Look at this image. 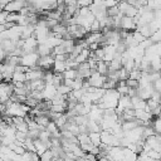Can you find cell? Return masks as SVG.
Here are the masks:
<instances>
[{
  "mask_svg": "<svg viewBox=\"0 0 161 161\" xmlns=\"http://www.w3.org/2000/svg\"><path fill=\"white\" fill-rule=\"evenodd\" d=\"M121 29H122V30H126V31L136 30V29H137L136 19L132 18V16L123 15V16H122V20H121Z\"/></svg>",
  "mask_w": 161,
  "mask_h": 161,
  "instance_id": "obj_4",
  "label": "cell"
},
{
  "mask_svg": "<svg viewBox=\"0 0 161 161\" xmlns=\"http://www.w3.org/2000/svg\"><path fill=\"white\" fill-rule=\"evenodd\" d=\"M39 133H40V130H29L28 136L31 137L33 140H35V138H39Z\"/></svg>",
  "mask_w": 161,
  "mask_h": 161,
  "instance_id": "obj_41",
  "label": "cell"
},
{
  "mask_svg": "<svg viewBox=\"0 0 161 161\" xmlns=\"http://www.w3.org/2000/svg\"><path fill=\"white\" fill-rule=\"evenodd\" d=\"M36 53L39 54V57H45V55H52L53 53V48H50L48 44H39L36 48Z\"/></svg>",
  "mask_w": 161,
  "mask_h": 161,
  "instance_id": "obj_9",
  "label": "cell"
},
{
  "mask_svg": "<svg viewBox=\"0 0 161 161\" xmlns=\"http://www.w3.org/2000/svg\"><path fill=\"white\" fill-rule=\"evenodd\" d=\"M73 82H74V79H64V84H67V86H69V87H72L73 86Z\"/></svg>",
  "mask_w": 161,
  "mask_h": 161,
  "instance_id": "obj_45",
  "label": "cell"
},
{
  "mask_svg": "<svg viewBox=\"0 0 161 161\" xmlns=\"http://www.w3.org/2000/svg\"><path fill=\"white\" fill-rule=\"evenodd\" d=\"M53 78H54V72L52 70H45V74H44V82L47 84H53Z\"/></svg>",
  "mask_w": 161,
  "mask_h": 161,
  "instance_id": "obj_23",
  "label": "cell"
},
{
  "mask_svg": "<svg viewBox=\"0 0 161 161\" xmlns=\"http://www.w3.org/2000/svg\"><path fill=\"white\" fill-rule=\"evenodd\" d=\"M153 101H156L158 104H161V92H158V91H155L153 93H152V97H151Z\"/></svg>",
  "mask_w": 161,
  "mask_h": 161,
  "instance_id": "obj_42",
  "label": "cell"
},
{
  "mask_svg": "<svg viewBox=\"0 0 161 161\" xmlns=\"http://www.w3.org/2000/svg\"><path fill=\"white\" fill-rule=\"evenodd\" d=\"M89 138L94 146H99L102 143V133L101 132H89Z\"/></svg>",
  "mask_w": 161,
  "mask_h": 161,
  "instance_id": "obj_15",
  "label": "cell"
},
{
  "mask_svg": "<svg viewBox=\"0 0 161 161\" xmlns=\"http://www.w3.org/2000/svg\"><path fill=\"white\" fill-rule=\"evenodd\" d=\"M63 77L64 79H75L78 77V70L73 68H68L63 72Z\"/></svg>",
  "mask_w": 161,
  "mask_h": 161,
  "instance_id": "obj_16",
  "label": "cell"
},
{
  "mask_svg": "<svg viewBox=\"0 0 161 161\" xmlns=\"http://www.w3.org/2000/svg\"><path fill=\"white\" fill-rule=\"evenodd\" d=\"M152 84H153V88H155V91H158V92H161V78H160V79H157V80H155Z\"/></svg>",
  "mask_w": 161,
  "mask_h": 161,
  "instance_id": "obj_44",
  "label": "cell"
},
{
  "mask_svg": "<svg viewBox=\"0 0 161 161\" xmlns=\"http://www.w3.org/2000/svg\"><path fill=\"white\" fill-rule=\"evenodd\" d=\"M80 147H82V150H83L84 152H91V151L93 150L94 145H93L92 142H88V143H83V145H80Z\"/></svg>",
  "mask_w": 161,
  "mask_h": 161,
  "instance_id": "obj_39",
  "label": "cell"
},
{
  "mask_svg": "<svg viewBox=\"0 0 161 161\" xmlns=\"http://www.w3.org/2000/svg\"><path fill=\"white\" fill-rule=\"evenodd\" d=\"M147 106H148V107L151 108V111H152V109H155V108L158 106V103H157L156 101H153L152 98H150V99H147Z\"/></svg>",
  "mask_w": 161,
  "mask_h": 161,
  "instance_id": "obj_43",
  "label": "cell"
},
{
  "mask_svg": "<svg viewBox=\"0 0 161 161\" xmlns=\"http://www.w3.org/2000/svg\"><path fill=\"white\" fill-rule=\"evenodd\" d=\"M38 60H39V54L36 52H31V53H26L21 57L20 64H23L28 68H35V67H38Z\"/></svg>",
  "mask_w": 161,
  "mask_h": 161,
  "instance_id": "obj_2",
  "label": "cell"
},
{
  "mask_svg": "<svg viewBox=\"0 0 161 161\" xmlns=\"http://www.w3.org/2000/svg\"><path fill=\"white\" fill-rule=\"evenodd\" d=\"M65 69H68L65 60H55L54 62V65H53V72L54 73H63Z\"/></svg>",
  "mask_w": 161,
  "mask_h": 161,
  "instance_id": "obj_12",
  "label": "cell"
},
{
  "mask_svg": "<svg viewBox=\"0 0 161 161\" xmlns=\"http://www.w3.org/2000/svg\"><path fill=\"white\" fill-rule=\"evenodd\" d=\"M147 155H148L151 158H153V160H161V152H158V151L150 150V151L147 152Z\"/></svg>",
  "mask_w": 161,
  "mask_h": 161,
  "instance_id": "obj_32",
  "label": "cell"
},
{
  "mask_svg": "<svg viewBox=\"0 0 161 161\" xmlns=\"http://www.w3.org/2000/svg\"><path fill=\"white\" fill-rule=\"evenodd\" d=\"M94 54L97 55V58L99 60H103V57H104V48L103 47H99L97 50H94Z\"/></svg>",
  "mask_w": 161,
  "mask_h": 161,
  "instance_id": "obj_38",
  "label": "cell"
},
{
  "mask_svg": "<svg viewBox=\"0 0 161 161\" xmlns=\"http://www.w3.org/2000/svg\"><path fill=\"white\" fill-rule=\"evenodd\" d=\"M83 82H84V79H82V78L77 77V78L74 79V82H73L72 89H73V91H77V89H82V88H83Z\"/></svg>",
  "mask_w": 161,
  "mask_h": 161,
  "instance_id": "obj_24",
  "label": "cell"
},
{
  "mask_svg": "<svg viewBox=\"0 0 161 161\" xmlns=\"http://www.w3.org/2000/svg\"><path fill=\"white\" fill-rule=\"evenodd\" d=\"M152 44H155V43L152 42V39H151V38H147V39H145V40H143V42H142L140 45H141L143 49H147V48H150Z\"/></svg>",
  "mask_w": 161,
  "mask_h": 161,
  "instance_id": "obj_37",
  "label": "cell"
},
{
  "mask_svg": "<svg viewBox=\"0 0 161 161\" xmlns=\"http://www.w3.org/2000/svg\"><path fill=\"white\" fill-rule=\"evenodd\" d=\"M58 91L57 87L54 84H47L45 88L43 89V94H44V99H53L57 96Z\"/></svg>",
  "mask_w": 161,
  "mask_h": 161,
  "instance_id": "obj_8",
  "label": "cell"
},
{
  "mask_svg": "<svg viewBox=\"0 0 161 161\" xmlns=\"http://www.w3.org/2000/svg\"><path fill=\"white\" fill-rule=\"evenodd\" d=\"M57 91H58V93L59 94H62V96H68L73 89H72V87H69V86H67V84H62V86H59L58 88H57Z\"/></svg>",
  "mask_w": 161,
  "mask_h": 161,
  "instance_id": "obj_19",
  "label": "cell"
},
{
  "mask_svg": "<svg viewBox=\"0 0 161 161\" xmlns=\"http://www.w3.org/2000/svg\"><path fill=\"white\" fill-rule=\"evenodd\" d=\"M77 137H78V140H79V143H80V145L91 142V138H89V133H79Z\"/></svg>",
  "mask_w": 161,
  "mask_h": 161,
  "instance_id": "obj_28",
  "label": "cell"
},
{
  "mask_svg": "<svg viewBox=\"0 0 161 161\" xmlns=\"http://www.w3.org/2000/svg\"><path fill=\"white\" fill-rule=\"evenodd\" d=\"M78 1V6L79 8H83V6H91L94 0H77Z\"/></svg>",
  "mask_w": 161,
  "mask_h": 161,
  "instance_id": "obj_40",
  "label": "cell"
},
{
  "mask_svg": "<svg viewBox=\"0 0 161 161\" xmlns=\"http://www.w3.org/2000/svg\"><path fill=\"white\" fill-rule=\"evenodd\" d=\"M126 84H127L130 88H138V87H140V80L128 78V79H126Z\"/></svg>",
  "mask_w": 161,
  "mask_h": 161,
  "instance_id": "obj_31",
  "label": "cell"
},
{
  "mask_svg": "<svg viewBox=\"0 0 161 161\" xmlns=\"http://www.w3.org/2000/svg\"><path fill=\"white\" fill-rule=\"evenodd\" d=\"M151 39H152L153 43H160V42H161V29L156 30V31L151 35Z\"/></svg>",
  "mask_w": 161,
  "mask_h": 161,
  "instance_id": "obj_33",
  "label": "cell"
},
{
  "mask_svg": "<svg viewBox=\"0 0 161 161\" xmlns=\"http://www.w3.org/2000/svg\"><path fill=\"white\" fill-rule=\"evenodd\" d=\"M40 161H53V153H52L50 148L40 155Z\"/></svg>",
  "mask_w": 161,
  "mask_h": 161,
  "instance_id": "obj_25",
  "label": "cell"
},
{
  "mask_svg": "<svg viewBox=\"0 0 161 161\" xmlns=\"http://www.w3.org/2000/svg\"><path fill=\"white\" fill-rule=\"evenodd\" d=\"M107 14H108V16H117V15H119L121 14V11H119V8H118V5H116V6H111V8H108L107 9Z\"/></svg>",
  "mask_w": 161,
  "mask_h": 161,
  "instance_id": "obj_22",
  "label": "cell"
},
{
  "mask_svg": "<svg viewBox=\"0 0 161 161\" xmlns=\"http://www.w3.org/2000/svg\"><path fill=\"white\" fill-rule=\"evenodd\" d=\"M147 1H148V0H140V3H141L142 5H147Z\"/></svg>",
  "mask_w": 161,
  "mask_h": 161,
  "instance_id": "obj_46",
  "label": "cell"
},
{
  "mask_svg": "<svg viewBox=\"0 0 161 161\" xmlns=\"http://www.w3.org/2000/svg\"><path fill=\"white\" fill-rule=\"evenodd\" d=\"M97 72H99L103 75L108 74V63H106L104 60H99L97 64Z\"/></svg>",
  "mask_w": 161,
  "mask_h": 161,
  "instance_id": "obj_18",
  "label": "cell"
},
{
  "mask_svg": "<svg viewBox=\"0 0 161 161\" xmlns=\"http://www.w3.org/2000/svg\"><path fill=\"white\" fill-rule=\"evenodd\" d=\"M141 77H142V70H141V69H136V68H135L132 72H130V78H132V79L140 80Z\"/></svg>",
  "mask_w": 161,
  "mask_h": 161,
  "instance_id": "obj_26",
  "label": "cell"
},
{
  "mask_svg": "<svg viewBox=\"0 0 161 161\" xmlns=\"http://www.w3.org/2000/svg\"><path fill=\"white\" fill-rule=\"evenodd\" d=\"M107 79H108V77H107V75H103V74H101L99 72L94 70V72H93V74L88 78V82H89V84H91L92 87L102 88V87H103V83H104Z\"/></svg>",
  "mask_w": 161,
  "mask_h": 161,
  "instance_id": "obj_3",
  "label": "cell"
},
{
  "mask_svg": "<svg viewBox=\"0 0 161 161\" xmlns=\"http://www.w3.org/2000/svg\"><path fill=\"white\" fill-rule=\"evenodd\" d=\"M132 35H133L135 40H136V42H137L138 44H141V43H142V42H143L145 39H147V38H146L145 35H142V34H141V33H140L138 30H135V31L132 33Z\"/></svg>",
  "mask_w": 161,
  "mask_h": 161,
  "instance_id": "obj_29",
  "label": "cell"
},
{
  "mask_svg": "<svg viewBox=\"0 0 161 161\" xmlns=\"http://www.w3.org/2000/svg\"><path fill=\"white\" fill-rule=\"evenodd\" d=\"M91 49L89 48H86V49H83L77 57H75V60L78 62V63H83V62H87L88 60V58H89V55H91Z\"/></svg>",
  "mask_w": 161,
  "mask_h": 161,
  "instance_id": "obj_11",
  "label": "cell"
},
{
  "mask_svg": "<svg viewBox=\"0 0 161 161\" xmlns=\"http://www.w3.org/2000/svg\"><path fill=\"white\" fill-rule=\"evenodd\" d=\"M47 130H48V131H49L50 133H55V132L60 131V128H59V127L57 126V123H55V122H54L53 119H52V121L49 122V125L47 126Z\"/></svg>",
  "mask_w": 161,
  "mask_h": 161,
  "instance_id": "obj_27",
  "label": "cell"
},
{
  "mask_svg": "<svg viewBox=\"0 0 161 161\" xmlns=\"http://www.w3.org/2000/svg\"><path fill=\"white\" fill-rule=\"evenodd\" d=\"M54 55H45V57H39L38 60V67L43 68L44 70H49L53 65H54Z\"/></svg>",
  "mask_w": 161,
  "mask_h": 161,
  "instance_id": "obj_6",
  "label": "cell"
},
{
  "mask_svg": "<svg viewBox=\"0 0 161 161\" xmlns=\"http://www.w3.org/2000/svg\"><path fill=\"white\" fill-rule=\"evenodd\" d=\"M26 80H28L26 73H23V72H14V74H13V83H16V82H23V83H25Z\"/></svg>",
  "mask_w": 161,
  "mask_h": 161,
  "instance_id": "obj_17",
  "label": "cell"
},
{
  "mask_svg": "<svg viewBox=\"0 0 161 161\" xmlns=\"http://www.w3.org/2000/svg\"><path fill=\"white\" fill-rule=\"evenodd\" d=\"M135 114H136V118L141 121H151V118L153 117L151 112H147L145 109H135Z\"/></svg>",
  "mask_w": 161,
  "mask_h": 161,
  "instance_id": "obj_10",
  "label": "cell"
},
{
  "mask_svg": "<svg viewBox=\"0 0 161 161\" xmlns=\"http://www.w3.org/2000/svg\"><path fill=\"white\" fill-rule=\"evenodd\" d=\"M138 126L140 125L137 122V118H135V119H131V121H125L122 123V130L123 131H132V130H135Z\"/></svg>",
  "mask_w": 161,
  "mask_h": 161,
  "instance_id": "obj_13",
  "label": "cell"
},
{
  "mask_svg": "<svg viewBox=\"0 0 161 161\" xmlns=\"http://www.w3.org/2000/svg\"><path fill=\"white\" fill-rule=\"evenodd\" d=\"M102 38H103V33L102 31H91L86 36V42L88 43V45L92 44V43H101Z\"/></svg>",
  "mask_w": 161,
  "mask_h": 161,
  "instance_id": "obj_7",
  "label": "cell"
},
{
  "mask_svg": "<svg viewBox=\"0 0 161 161\" xmlns=\"http://www.w3.org/2000/svg\"><path fill=\"white\" fill-rule=\"evenodd\" d=\"M119 97H121V94L118 93V91L116 88L114 89H106V93L103 94V97L99 99V102L97 104L102 109L116 108L118 106Z\"/></svg>",
  "mask_w": 161,
  "mask_h": 161,
  "instance_id": "obj_1",
  "label": "cell"
},
{
  "mask_svg": "<svg viewBox=\"0 0 161 161\" xmlns=\"http://www.w3.org/2000/svg\"><path fill=\"white\" fill-rule=\"evenodd\" d=\"M117 83H118V82L112 80V79L108 78V79L103 83V87H102V88H104V89H114V88H117Z\"/></svg>",
  "mask_w": 161,
  "mask_h": 161,
  "instance_id": "obj_21",
  "label": "cell"
},
{
  "mask_svg": "<svg viewBox=\"0 0 161 161\" xmlns=\"http://www.w3.org/2000/svg\"><path fill=\"white\" fill-rule=\"evenodd\" d=\"M117 91H118V93L122 96V94H127L128 93V91H130V87L127 86V84H123V86H117V88H116Z\"/></svg>",
  "mask_w": 161,
  "mask_h": 161,
  "instance_id": "obj_34",
  "label": "cell"
},
{
  "mask_svg": "<svg viewBox=\"0 0 161 161\" xmlns=\"http://www.w3.org/2000/svg\"><path fill=\"white\" fill-rule=\"evenodd\" d=\"M123 67H125L128 72H132V70L135 69V59H133V58H131V59L126 60V62L123 63Z\"/></svg>",
  "mask_w": 161,
  "mask_h": 161,
  "instance_id": "obj_30",
  "label": "cell"
},
{
  "mask_svg": "<svg viewBox=\"0 0 161 161\" xmlns=\"http://www.w3.org/2000/svg\"><path fill=\"white\" fill-rule=\"evenodd\" d=\"M142 35H145L146 38H151V35L153 34V30L151 29L150 24H146V25H141V26H137V29Z\"/></svg>",
  "mask_w": 161,
  "mask_h": 161,
  "instance_id": "obj_14",
  "label": "cell"
},
{
  "mask_svg": "<svg viewBox=\"0 0 161 161\" xmlns=\"http://www.w3.org/2000/svg\"><path fill=\"white\" fill-rule=\"evenodd\" d=\"M109 161H111V160H109Z\"/></svg>",
  "mask_w": 161,
  "mask_h": 161,
  "instance_id": "obj_47",
  "label": "cell"
},
{
  "mask_svg": "<svg viewBox=\"0 0 161 161\" xmlns=\"http://www.w3.org/2000/svg\"><path fill=\"white\" fill-rule=\"evenodd\" d=\"M91 31H101V23L98 19H96L91 25Z\"/></svg>",
  "mask_w": 161,
  "mask_h": 161,
  "instance_id": "obj_36",
  "label": "cell"
},
{
  "mask_svg": "<svg viewBox=\"0 0 161 161\" xmlns=\"http://www.w3.org/2000/svg\"><path fill=\"white\" fill-rule=\"evenodd\" d=\"M45 74V70L40 67H35V68H30L26 72V78L28 80H38V79H43Z\"/></svg>",
  "mask_w": 161,
  "mask_h": 161,
  "instance_id": "obj_5",
  "label": "cell"
},
{
  "mask_svg": "<svg viewBox=\"0 0 161 161\" xmlns=\"http://www.w3.org/2000/svg\"><path fill=\"white\" fill-rule=\"evenodd\" d=\"M152 127L157 135H161V118L160 117H155V119L152 121Z\"/></svg>",
  "mask_w": 161,
  "mask_h": 161,
  "instance_id": "obj_20",
  "label": "cell"
},
{
  "mask_svg": "<svg viewBox=\"0 0 161 161\" xmlns=\"http://www.w3.org/2000/svg\"><path fill=\"white\" fill-rule=\"evenodd\" d=\"M9 14H10L9 11H6V10H1V14H0V24H6Z\"/></svg>",
  "mask_w": 161,
  "mask_h": 161,
  "instance_id": "obj_35",
  "label": "cell"
}]
</instances>
